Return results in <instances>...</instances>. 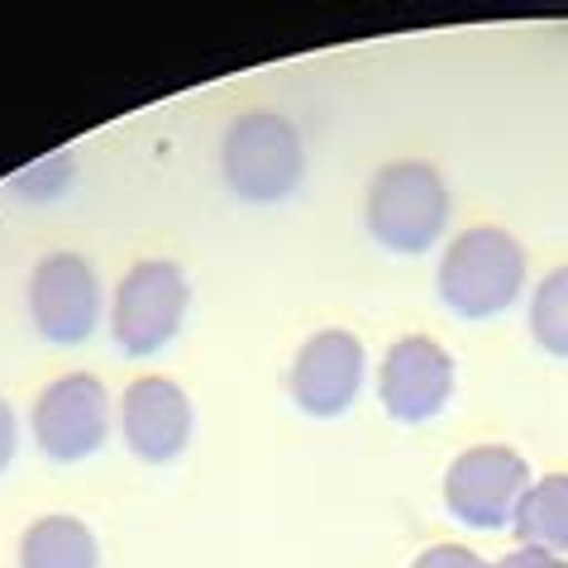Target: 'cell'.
<instances>
[{
    "label": "cell",
    "mask_w": 568,
    "mask_h": 568,
    "mask_svg": "<svg viewBox=\"0 0 568 568\" xmlns=\"http://www.w3.org/2000/svg\"><path fill=\"white\" fill-rule=\"evenodd\" d=\"M412 568H487V564L464 545H435V549H425Z\"/></svg>",
    "instance_id": "cell-14"
},
{
    "label": "cell",
    "mask_w": 568,
    "mask_h": 568,
    "mask_svg": "<svg viewBox=\"0 0 568 568\" xmlns=\"http://www.w3.org/2000/svg\"><path fill=\"white\" fill-rule=\"evenodd\" d=\"M449 220V192L430 163H387L368 186V230L397 254H425Z\"/></svg>",
    "instance_id": "cell-3"
},
{
    "label": "cell",
    "mask_w": 568,
    "mask_h": 568,
    "mask_svg": "<svg viewBox=\"0 0 568 568\" xmlns=\"http://www.w3.org/2000/svg\"><path fill=\"white\" fill-rule=\"evenodd\" d=\"M520 287H526V254L497 225L464 230L439 258V296L468 321L501 315L520 296Z\"/></svg>",
    "instance_id": "cell-1"
},
{
    "label": "cell",
    "mask_w": 568,
    "mask_h": 568,
    "mask_svg": "<svg viewBox=\"0 0 568 568\" xmlns=\"http://www.w3.org/2000/svg\"><path fill=\"white\" fill-rule=\"evenodd\" d=\"M110 435V397L91 373H68L49 383L34 402V439L58 464L97 454Z\"/></svg>",
    "instance_id": "cell-6"
},
{
    "label": "cell",
    "mask_w": 568,
    "mask_h": 568,
    "mask_svg": "<svg viewBox=\"0 0 568 568\" xmlns=\"http://www.w3.org/2000/svg\"><path fill=\"white\" fill-rule=\"evenodd\" d=\"M29 315L53 344H82L101 321V282L82 254H49L29 277Z\"/></svg>",
    "instance_id": "cell-7"
},
{
    "label": "cell",
    "mask_w": 568,
    "mask_h": 568,
    "mask_svg": "<svg viewBox=\"0 0 568 568\" xmlns=\"http://www.w3.org/2000/svg\"><path fill=\"white\" fill-rule=\"evenodd\" d=\"M97 564H101L97 535L72 516H43L20 540V568H97Z\"/></svg>",
    "instance_id": "cell-11"
},
{
    "label": "cell",
    "mask_w": 568,
    "mask_h": 568,
    "mask_svg": "<svg viewBox=\"0 0 568 568\" xmlns=\"http://www.w3.org/2000/svg\"><path fill=\"white\" fill-rule=\"evenodd\" d=\"M186 315V277L178 263L168 258H149L134 263L124 273L120 292H115V311H110V329H115L120 349L144 358L158 354L163 344L182 329Z\"/></svg>",
    "instance_id": "cell-4"
},
{
    "label": "cell",
    "mask_w": 568,
    "mask_h": 568,
    "mask_svg": "<svg viewBox=\"0 0 568 568\" xmlns=\"http://www.w3.org/2000/svg\"><path fill=\"white\" fill-rule=\"evenodd\" d=\"M363 383V344L349 329H321L302 344L292 363V402L306 416H339L349 412Z\"/></svg>",
    "instance_id": "cell-9"
},
{
    "label": "cell",
    "mask_w": 568,
    "mask_h": 568,
    "mask_svg": "<svg viewBox=\"0 0 568 568\" xmlns=\"http://www.w3.org/2000/svg\"><path fill=\"white\" fill-rule=\"evenodd\" d=\"M530 335L540 339V349L568 358V267H555L530 302Z\"/></svg>",
    "instance_id": "cell-13"
},
{
    "label": "cell",
    "mask_w": 568,
    "mask_h": 568,
    "mask_svg": "<svg viewBox=\"0 0 568 568\" xmlns=\"http://www.w3.org/2000/svg\"><path fill=\"white\" fill-rule=\"evenodd\" d=\"M220 168L234 196L244 201H282L292 196L306 178V149L292 120L277 110H244L225 130V149H220Z\"/></svg>",
    "instance_id": "cell-2"
},
{
    "label": "cell",
    "mask_w": 568,
    "mask_h": 568,
    "mask_svg": "<svg viewBox=\"0 0 568 568\" xmlns=\"http://www.w3.org/2000/svg\"><path fill=\"white\" fill-rule=\"evenodd\" d=\"M120 416H124V439H130V449L144 464L178 459L186 439H192V402L168 377H139V383H130Z\"/></svg>",
    "instance_id": "cell-10"
},
{
    "label": "cell",
    "mask_w": 568,
    "mask_h": 568,
    "mask_svg": "<svg viewBox=\"0 0 568 568\" xmlns=\"http://www.w3.org/2000/svg\"><path fill=\"white\" fill-rule=\"evenodd\" d=\"M530 487L526 459L501 445H478L459 454L445 473V501L464 526L478 530H501L516 520V507Z\"/></svg>",
    "instance_id": "cell-5"
},
{
    "label": "cell",
    "mask_w": 568,
    "mask_h": 568,
    "mask_svg": "<svg viewBox=\"0 0 568 568\" xmlns=\"http://www.w3.org/2000/svg\"><path fill=\"white\" fill-rule=\"evenodd\" d=\"M497 568H568L559 555H549V549H530V545H520L516 555H507Z\"/></svg>",
    "instance_id": "cell-15"
},
{
    "label": "cell",
    "mask_w": 568,
    "mask_h": 568,
    "mask_svg": "<svg viewBox=\"0 0 568 568\" xmlns=\"http://www.w3.org/2000/svg\"><path fill=\"white\" fill-rule=\"evenodd\" d=\"M511 530L520 535V545L564 555L568 549V473H549V478L526 487Z\"/></svg>",
    "instance_id": "cell-12"
},
{
    "label": "cell",
    "mask_w": 568,
    "mask_h": 568,
    "mask_svg": "<svg viewBox=\"0 0 568 568\" xmlns=\"http://www.w3.org/2000/svg\"><path fill=\"white\" fill-rule=\"evenodd\" d=\"M383 406L387 416H397L406 425H420L445 412V402L454 397V363L425 335H406L387 349L383 358Z\"/></svg>",
    "instance_id": "cell-8"
},
{
    "label": "cell",
    "mask_w": 568,
    "mask_h": 568,
    "mask_svg": "<svg viewBox=\"0 0 568 568\" xmlns=\"http://www.w3.org/2000/svg\"><path fill=\"white\" fill-rule=\"evenodd\" d=\"M10 459H14V412L0 402V473L10 468Z\"/></svg>",
    "instance_id": "cell-16"
}]
</instances>
